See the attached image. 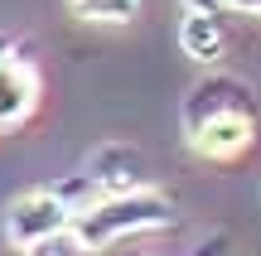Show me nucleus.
Masks as SVG:
<instances>
[{
	"label": "nucleus",
	"instance_id": "39448f33",
	"mask_svg": "<svg viewBox=\"0 0 261 256\" xmlns=\"http://www.w3.org/2000/svg\"><path fill=\"white\" fill-rule=\"evenodd\" d=\"M83 174L92 179L97 193H121V189H140V184H145V160H140L136 145L112 140V145H97V150L87 155Z\"/></svg>",
	"mask_w": 261,
	"mask_h": 256
},
{
	"label": "nucleus",
	"instance_id": "423d86ee",
	"mask_svg": "<svg viewBox=\"0 0 261 256\" xmlns=\"http://www.w3.org/2000/svg\"><path fill=\"white\" fill-rule=\"evenodd\" d=\"M179 48H184V58H194V63H218L227 48V24L223 15H208V10H184V19H179Z\"/></svg>",
	"mask_w": 261,
	"mask_h": 256
},
{
	"label": "nucleus",
	"instance_id": "f03ea898",
	"mask_svg": "<svg viewBox=\"0 0 261 256\" xmlns=\"http://www.w3.org/2000/svg\"><path fill=\"white\" fill-rule=\"evenodd\" d=\"M179 222V208L165 189H121V193H97L87 208L73 213V232L87 251H107L126 237H145V232H165Z\"/></svg>",
	"mask_w": 261,
	"mask_h": 256
},
{
	"label": "nucleus",
	"instance_id": "f257e3e1",
	"mask_svg": "<svg viewBox=\"0 0 261 256\" xmlns=\"http://www.w3.org/2000/svg\"><path fill=\"white\" fill-rule=\"evenodd\" d=\"M184 140L198 160H237L256 140V102L242 77H203L184 97Z\"/></svg>",
	"mask_w": 261,
	"mask_h": 256
},
{
	"label": "nucleus",
	"instance_id": "0eeeda50",
	"mask_svg": "<svg viewBox=\"0 0 261 256\" xmlns=\"http://www.w3.org/2000/svg\"><path fill=\"white\" fill-rule=\"evenodd\" d=\"M68 10L83 24H107V29H121L130 19H140V0H68Z\"/></svg>",
	"mask_w": 261,
	"mask_h": 256
},
{
	"label": "nucleus",
	"instance_id": "9d476101",
	"mask_svg": "<svg viewBox=\"0 0 261 256\" xmlns=\"http://www.w3.org/2000/svg\"><path fill=\"white\" fill-rule=\"evenodd\" d=\"M227 10H237V15H256V19H261V0H227Z\"/></svg>",
	"mask_w": 261,
	"mask_h": 256
},
{
	"label": "nucleus",
	"instance_id": "1a4fd4ad",
	"mask_svg": "<svg viewBox=\"0 0 261 256\" xmlns=\"http://www.w3.org/2000/svg\"><path fill=\"white\" fill-rule=\"evenodd\" d=\"M184 10H208V15H223L227 10V0H179Z\"/></svg>",
	"mask_w": 261,
	"mask_h": 256
},
{
	"label": "nucleus",
	"instance_id": "20e7f679",
	"mask_svg": "<svg viewBox=\"0 0 261 256\" xmlns=\"http://www.w3.org/2000/svg\"><path fill=\"white\" fill-rule=\"evenodd\" d=\"M39 111V73L19 53H0V131H15Z\"/></svg>",
	"mask_w": 261,
	"mask_h": 256
},
{
	"label": "nucleus",
	"instance_id": "6e6552de",
	"mask_svg": "<svg viewBox=\"0 0 261 256\" xmlns=\"http://www.w3.org/2000/svg\"><path fill=\"white\" fill-rule=\"evenodd\" d=\"M24 256H92V251L77 242V232H73V227H63V232H54V237H44L39 247H29Z\"/></svg>",
	"mask_w": 261,
	"mask_h": 256
},
{
	"label": "nucleus",
	"instance_id": "7ed1b4c3",
	"mask_svg": "<svg viewBox=\"0 0 261 256\" xmlns=\"http://www.w3.org/2000/svg\"><path fill=\"white\" fill-rule=\"evenodd\" d=\"M73 227V208H68V198L48 184V189H24L19 198H10L5 208V237L10 247L29 251L39 247L44 237H54V232Z\"/></svg>",
	"mask_w": 261,
	"mask_h": 256
},
{
	"label": "nucleus",
	"instance_id": "9b49d317",
	"mask_svg": "<svg viewBox=\"0 0 261 256\" xmlns=\"http://www.w3.org/2000/svg\"><path fill=\"white\" fill-rule=\"evenodd\" d=\"M0 53H5V44H0Z\"/></svg>",
	"mask_w": 261,
	"mask_h": 256
}]
</instances>
